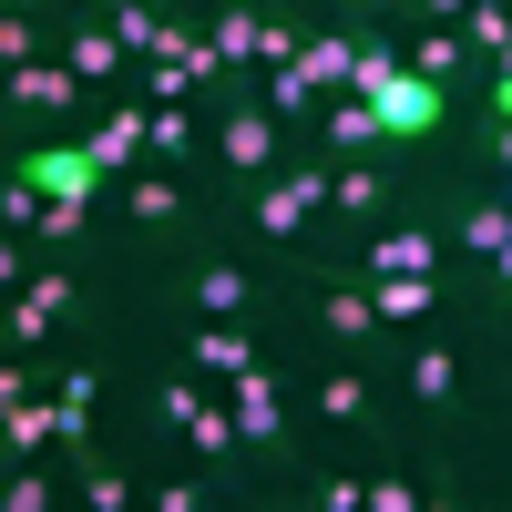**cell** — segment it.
Here are the masks:
<instances>
[{
    "label": "cell",
    "instance_id": "4fadbf2b",
    "mask_svg": "<svg viewBox=\"0 0 512 512\" xmlns=\"http://www.w3.org/2000/svg\"><path fill=\"white\" fill-rule=\"evenodd\" d=\"M246 512H369V451H359V461H318V451H308L287 482H267Z\"/></svg>",
    "mask_w": 512,
    "mask_h": 512
},
{
    "label": "cell",
    "instance_id": "7a4b0ae2",
    "mask_svg": "<svg viewBox=\"0 0 512 512\" xmlns=\"http://www.w3.org/2000/svg\"><path fill=\"white\" fill-rule=\"evenodd\" d=\"M154 297H164L175 318H256V328H277V308H287V267L226 216L205 246H185L175 267H154Z\"/></svg>",
    "mask_w": 512,
    "mask_h": 512
},
{
    "label": "cell",
    "instance_id": "2e32d148",
    "mask_svg": "<svg viewBox=\"0 0 512 512\" xmlns=\"http://www.w3.org/2000/svg\"><path fill=\"white\" fill-rule=\"evenodd\" d=\"M93 400H103V369H93V359H52V441H62V461L103 451V431H93Z\"/></svg>",
    "mask_w": 512,
    "mask_h": 512
},
{
    "label": "cell",
    "instance_id": "5bb4252c",
    "mask_svg": "<svg viewBox=\"0 0 512 512\" xmlns=\"http://www.w3.org/2000/svg\"><path fill=\"white\" fill-rule=\"evenodd\" d=\"M11 164H21V175L41 185V195H113V175H103V154L93 144H82V134H31V144H11Z\"/></svg>",
    "mask_w": 512,
    "mask_h": 512
},
{
    "label": "cell",
    "instance_id": "277c9868",
    "mask_svg": "<svg viewBox=\"0 0 512 512\" xmlns=\"http://www.w3.org/2000/svg\"><path fill=\"white\" fill-rule=\"evenodd\" d=\"M103 226L144 256V267H175L185 246H205L226 226V195L216 175H175V164H134L113 195H103Z\"/></svg>",
    "mask_w": 512,
    "mask_h": 512
},
{
    "label": "cell",
    "instance_id": "8fae6325",
    "mask_svg": "<svg viewBox=\"0 0 512 512\" xmlns=\"http://www.w3.org/2000/svg\"><path fill=\"white\" fill-rule=\"evenodd\" d=\"M338 256H349L359 277H451V267H461V256L441 246V226L420 216V205H410V216H390V226H369V236H349Z\"/></svg>",
    "mask_w": 512,
    "mask_h": 512
},
{
    "label": "cell",
    "instance_id": "e0dca14e",
    "mask_svg": "<svg viewBox=\"0 0 512 512\" xmlns=\"http://www.w3.org/2000/svg\"><path fill=\"white\" fill-rule=\"evenodd\" d=\"M297 144H318L328 164H349V154H390V123H379V103H369V93H328V113H318Z\"/></svg>",
    "mask_w": 512,
    "mask_h": 512
},
{
    "label": "cell",
    "instance_id": "ffe728a7",
    "mask_svg": "<svg viewBox=\"0 0 512 512\" xmlns=\"http://www.w3.org/2000/svg\"><path fill=\"white\" fill-rule=\"evenodd\" d=\"M72 502V461L41 451V461H0V512H62Z\"/></svg>",
    "mask_w": 512,
    "mask_h": 512
},
{
    "label": "cell",
    "instance_id": "52a82bcc",
    "mask_svg": "<svg viewBox=\"0 0 512 512\" xmlns=\"http://www.w3.org/2000/svg\"><path fill=\"white\" fill-rule=\"evenodd\" d=\"M420 216L441 226V246L461 256V267H482V256L512 246V175H492V164H472V154H431Z\"/></svg>",
    "mask_w": 512,
    "mask_h": 512
},
{
    "label": "cell",
    "instance_id": "d4e9b609",
    "mask_svg": "<svg viewBox=\"0 0 512 512\" xmlns=\"http://www.w3.org/2000/svg\"><path fill=\"white\" fill-rule=\"evenodd\" d=\"M472 318H482V328H512V246L472 267Z\"/></svg>",
    "mask_w": 512,
    "mask_h": 512
},
{
    "label": "cell",
    "instance_id": "44dd1931",
    "mask_svg": "<svg viewBox=\"0 0 512 512\" xmlns=\"http://www.w3.org/2000/svg\"><path fill=\"white\" fill-rule=\"evenodd\" d=\"M256 82H267V103H277V123H287V134H308V123L328 113V82H318L308 62H277V72H256Z\"/></svg>",
    "mask_w": 512,
    "mask_h": 512
},
{
    "label": "cell",
    "instance_id": "4316f807",
    "mask_svg": "<svg viewBox=\"0 0 512 512\" xmlns=\"http://www.w3.org/2000/svg\"><path fill=\"white\" fill-rule=\"evenodd\" d=\"M0 226H11V236H31V226H41V185L21 175V164L0 175Z\"/></svg>",
    "mask_w": 512,
    "mask_h": 512
},
{
    "label": "cell",
    "instance_id": "d6986e66",
    "mask_svg": "<svg viewBox=\"0 0 512 512\" xmlns=\"http://www.w3.org/2000/svg\"><path fill=\"white\" fill-rule=\"evenodd\" d=\"M11 297H41L62 328H93V287H82V267H72V246H41V267H31V287H11Z\"/></svg>",
    "mask_w": 512,
    "mask_h": 512
},
{
    "label": "cell",
    "instance_id": "6da1fadb",
    "mask_svg": "<svg viewBox=\"0 0 512 512\" xmlns=\"http://www.w3.org/2000/svg\"><path fill=\"white\" fill-rule=\"evenodd\" d=\"M472 338H482L472 308H451L431 328H400L390 338V379H400V410H410L420 441H461L482 420V359H472Z\"/></svg>",
    "mask_w": 512,
    "mask_h": 512
},
{
    "label": "cell",
    "instance_id": "484cf974",
    "mask_svg": "<svg viewBox=\"0 0 512 512\" xmlns=\"http://www.w3.org/2000/svg\"><path fill=\"white\" fill-rule=\"evenodd\" d=\"M41 52H52V21H41V11H0V72H21Z\"/></svg>",
    "mask_w": 512,
    "mask_h": 512
},
{
    "label": "cell",
    "instance_id": "cb8c5ba5",
    "mask_svg": "<svg viewBox=\"0 0 512 512\" xmlns=\"http://www.w3.org/2000/svg\"><path fill=\"white\" fill-rule=\"evenodd\" d=\"M461 41L482 52V72L512 62V0H472V11H461Z\"/></svg>",
    "mask_w": 512,
    "mask_h": 512
},
{
    "label": "cell",
    "instance_id": "9a60e30c",
    "mask_svg": "<svg viewBox=\"0 0 512 512\" xmlns=\"http://www.w3.org/2000/svg\"><path fill=\"white\" fill-rule=\"evenodd\" d=\"M400 41H410V72H431L441 82V93H461V103H472L482 113V52H472V41H461V21H400Z\"/></svg>",
    "mask_w": 512,
    "mask_h": 512
},
{
    "label": "cell",
    "instance_id": "30bf717a",
    "mask_svg": "<svg viewBox=\"0 0 512 512\" xmlns=\"http://www.w3.org/2000/svg\"><path fill=\"white\" fill-rule=\"evenodd\" d=\"M410 205H420V164H400V154H349L328 175V226L338 236H369V226L410 216Z\"/></svg>",
    "mask_w": 512,
    "mask_h": 512
},
{
    "label": "cell",
    "instance_id": "ba28073f",
    "mask_svg": "<svg viewBox=\"0 0 512 512\" xmlns=\"http://www.w3.org/2000/svg\"><path fill=\"white\" fill-rule=\"evenodd\" d=\"M226 400H236V431H246V451H256V472L267 482H287L297 461H308V410H297V369L267 349L256 369H236L226 379ZM256 482V492H267Z\"/></svg>",
    "mask_w": 512,
    "mask_h": 512
},
{
    "label": "cell",
    "instance_id": "8992f818",
    "mask_svg": "<svg viewBox=\"0 0 512 512\" xmlns=\"http://www.w3.org/2000/svg\"><path fill=\"white\" fill-rule=\"evenodd\" d=\"M287 154H297V134L277 123L267 82H256V72H226L216 93H205V175H216V195L236 205L246 185H267Z\"/></svg>",
    "mask_w": 512,
    "mask_h": 512
},
{
    "label": "cell",
    "instance_id": "ac0fdd59",
    "mask_svg": "<svg viewBox=\"0 0 512 512\" xmlns=\"http://www.w3.org/2000/svg\"><path fill=\"white\" fill-rule=\"evenodd\" d=\"M72 502H82V512H144V482H134V461L103 441V451L72 461Z\"/></svg>",
    "mask_w": 512,
    "mask_h": 512
},
{
    "label": "cell",
    "instance_id": "603a6c76",
    "mask_svg": "<svg viewBox=\"0 0 512 512\" xmlns=\"http://www.w3.org/2000/svg\"><path fill=\"white\" fill-rule=\"evenodd\" d=\"M93 216H103L93 195H41V226H31V236H41V246H72V256H82V236H93Z\"/></svg>",
    "mask_w": 512,
    "mask_h": 512
},
{
    "label": "cell",
    "instance_id": "7402d4cb",
    "mask_svg": "<svg viewBox=\"0 0 512 512\" xmlns=\"http://www.w3.org/2000/svg\"><path fill=\"white\" fill-rule=\"evenodd\" d=\"M154 164H175V175L205 164V103H154Z\"/></svg>",
    "mask_w": 512,
    "mask_h": 512
},
{
    "label": "cell",
    "instance_id": "3957f363",
    "mask_svg": "<svg viewBox=\"0 0 512 512\" xmlns=\"http://www.w3.org/2000/svg\"><path fill=\"white\" fill-rule=\"evenodd\" d=\"M297 410H308V431H338V441H359L369 461H390L410 451V410H400V379L390 359H349V349H308L297 359Z\"/></svg>",
    "mask_w": 512,
    "mask_h": 512
},
{
    "label": "cell",
    "instance_id": "9c48e42d",
    "mask_svg": "<svg viewBox=\"0 0 512 512\" xmlns=\"http://www.w3.org/2000/svg\"><path fill=\"white\" fill-rule=\"evenodd\" d=\"M93 113H103V93H93V82H82L62 52L0 72V123H11V144H31V134H82Z\"/></svg>",
    "mask_w": 512,
    "mask_h": 512
},
{
    "label": "cell",
    "instance_id": "5b68a950",
    "mask_svg": "<svg viewBox=\"0 0 512 512\" xmlns=\"http://www.w3.org/2000/svg\"><path fill=\"white\" fill-rule=\"evenodd\" d=\"M328 175H338V164H328L318 144H297V154L277 164L267 185H246V195L226 205V216H236V226H246L256 246H267L277 267H308V256H338L349 236L328 226Z\"/></svg>",
    "mask_w": 512,
    "mask_h": 512
},
{
    "label": "cell",
    "instance_id": "7c38bea8",
    "mask_svg": "<svg viewBox=\"0 0 512 512\" xmlns=\"http://www.w3.org/2000/svg\"><path fill=\"white\" fill-rule=\"evenodd\" d=\"M52 52L93 82V93H123L144 62H134V41L113 31V11H93V0H72V11H52Z\"/></svg>",
    "mask_w": 512,
    "mask_h": 512
},
{
    "label": "cell",
    "instance_id": "83f0119b",
    "mask_svg": "<svg viewBox=\"0 0 512 512\" xmlns=\"http://www.w3.org/2000/svg\"><path fill=\"white\" fill-rule=\"evenodd\" d=\"M461 11H472V0H410L400 21H461Z\"/></svg>",
    "mask_w": 512,
    "mask_h": 512
}]
</instances>
